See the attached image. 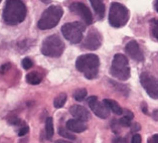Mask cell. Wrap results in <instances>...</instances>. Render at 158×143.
<instances>
[{"mask_svg": "<svg viewBox=\"0 0 158 143\" xmlns=\"http://www.w3.org/2000/svg\"><path fill=\"white\" fill-rule=\"evenodd\" d=\"M59 133H60V136H63V137H64V138L70 139V140H75V139H76V136H75L74 134L70 133L69 131H67L64 128H61V127L59 129Z\"/></svg>", "mask_w": 158, "mask_h": 143, "instance_id": "23", "label": "cell"}, {"mask_svg": "<svg viewBox=\"0 0 158 143\" xmlns=\"http://www.w3.org/2000/svg\"><path fill=\"white\" fill-rule=\"evenodd\" d=\"M106 104V106L109 108V110L113 112L114 114L116 115H122L123 113V109L120 107V105L115 101V100H111V99H105L103 101Z\"/></svg>", "mask_w": 158, "mask_h": 143, "instance_id": "16", "label": "cell"}, {"mask_svg": "<svg viewBox=\"0 0 158 143\" xmlns=\"http://www.w3.org/2000/svg\"><path fill=\"white\" fill-rule=\"evenodd\" d=\"M70 11L72 13H75L76 15L83 19L85 23L90 25L93 23V15H92L89 7L83 2H74L70 5Z\"/></svg>", "mask_w": 158, "mask_h": 143, "instance_id": "9", "label": "cell"}, {"mask_svg": "<svg viewBox=\"0 0 158 143\" xmlns=\"http://www.w3.org/2000/svg\"><path fill=\"white\" fill-rule=\"evenodd\" d=\"M70 113L74 116L76 119L81 121H88L91 119V114L86 108L81 105H73L70 108Z\"/></svg>", "mask_w": 158, "mask_h": 143, "instance_id": "13", "label": "cell"}, {"mask_svg": "<svg viewBox=\"0 0 158 143\" xmlns=\"http://www.w3.org/2000/svg\"><path fill=\"white\" fill-rule=\"evenodd\" d=\"M119 124L123 127H131V121L124 117H122L120 120H119Z\"/></svg>", "mask_w": 158, "mask_h": 143, "instance_id": "26", "label": "cell"}, {"mask_svg": "<svg viewBox=\"0 0 158 143\" xmlns=\"http://www.w3.org/2000/svg\"><path fill=\"white\" fill-rule=\"evenodd\" d=\"M85 30H86V25L81 21L65 23L61 27L64 37L72 44H79L83 40Z\"/></svg>", "mask_w": 158, "mask_h": 143, "instance_id": "7", "label": "cell"}, {"mask_svg": "<svg viewBox=\"0 0 158 143\" xmlns=\"http://www.w3.org/2000/svg\"><path fill=\"white\" fill-rule=\"evenodd\" d=\"M9 69H10V64H5L0 68V72H1L2 74H4V73H6Z\"/></svg>", "mask_w": 158, "mask_h": 143, "instance_id": "31", "label": "cell"}, {"mask_svg": "<svg viewBox=\"0 0 158 143\" xmlns=\"http://www.w3.org/2000/svg\"><path fill=\"white\" fill-rule=\"evenodd\" d=\"M19 122H20V120H19V119L16 118V117L11 118L10 120H9V123H10V124H12V125H17Z\"/></svg>", "mask_w": 158, "mask_h": 143, "instance_id": "33", "label": "cell"}, {"mask_svg": "<svg viewBox=\"0 0 158 143\" xmlns=\"http://www.w3.org/2000/svg\"><path fill=\"white\" fill-rule=\"evenodd\" d=\"M150 30H151V36L158 40V19L153 18L150 20Z\"/></svg>", "mask_w": 158, "mask_h": 143, "instance_id": "20", "label": "cell"}, {"mask_svg": "<svg viewBox=\"0 0 158 143\" xmlns=\"http://www.w3.org/2000/svg\"><path fill=\"white\" fill-rule=\"evenodd\" d=\"M45 133H47L48 139L52 138L53 133H55V130H53V122H52V117H48L47 121H45Z\"/></svg>", "mask_w": 158, "mask_h": 143, "instance_id": "18", "label": "cell"}, {"mask_svg": "<svg viewBox=\"0 0 158 143\" xmlns=\"http://www.w3.org/2000/svg\"><path fill=\"white\" fill-rule=\"evenodd\" d=\"M32 65H33V63L29 57H25V59L22 60V67H23V69H29L30 68H32Z\"/></svg>", "mask_w": 158, "mask_h": 143, "instance_id": "24", "label": "cell"}, {"mask_svg": "<svg viewBox=\"0 0 158 143\" xmlns=\"http://www.w3.org/2000/svg\"><path fill=\"white\" fill-rule=\"evenodd\" d=\"M142 142V139L141 136L139 134H134L133 137H132V140H131V143H141Z\"/></svg>", "mask_w": 158, "mask_h": 143, "instance_id": "28", "label": "cell"}, {"mask_svg": "<svg viewBox=\"0 0 158 143\" xmlns=\"http://www.w3.org/2000/svg\"><path fill=\"white\" fill-rule=\"evenodd\" d=\"M125 52L131 59L136 61H143L144 55L136 40H131L125 46Z\"/></svg>", "mask_w": 158, "mask_h": 143, "instance_id": "12", "label": "cell"}, {"mask_svg": "<svg viewBox=\"0 0 158 143\" xmlns=\"http://www.w3.org/2000/svg\"><path fill=\"white\" fill-rule=\"evenodd\" d=\"M154 7H155L156 11L158 12V0H155V1H154Z\"/></svg>", "mask_w": 158, "mask_h": 143, "instance_id": "36", "label": "cell"}, {"mask_svg": "<svg viewBox=\"0 0 158 143\" xmlns=\"http://www.w3.org/2000/svg\"><path fill=\"white\" fill-rule=\"evenodd\" d=\"M102 34L98 30L94 29L88 33V36H86L83 42V46L84 48L89 49V51H96V49H98L102 45Z\"/></svg>", "mask_w": 158, "mask_h": 143, "instance_id": "11", "label": "cell"}, {"mask_svg": "<svg viewBox=\"0 0 158 143\" xmlns=\"http://www.w3.org/2000/svg\"><path fill=\"white\" fill-rule=\"evenodd\" d=\"M129 17L130 13L126 6L118 2L112 3L109 11V22L113 27H123L128 22Z\"/></svg>", "mask_w": 158, "mask_h": 143, "instance_id": "5", "label": "cell"}, {"mask_svg": "<svg viewBox=\"0 0 158 143\" xmlns=\"http://www.w3.org/2000/svg\"><path fill=\"white\" fill-rule=\"evenodd\" d=\"M67 128L75 133H81L87 130V125L84 121L78 120V119H71L67 122Z\"/></svg>", "mask_w": 158, "mask_h": 143, "instance_id": "14", "label": "cell"}, {"mask_svg": "<svg viewBox=\"0 0 158 143\" xmlns=\"http://www.w3.org/2000/svg\"><path fill=\"white\" fill-rule=\"evenodd\" d=\"M41 76L37 72H31L26 76V82L30 85H37L41 82Z\"/></svg>", "mask_w": 158, "mask_h": 143, "instance_id": "17", "label": "cell"}, {"mask_svg": "<svg viewBox=\"0 0 158 143\" xmlns=\"http://www.w3.org/2000/svg\"><path fill=\"white\" fill-rule=\"evenodd\" d=\"M28 130H29L28 126H23L22 128L19 129V131H18V136H24L25 134H27Z\"/></svg>", "mask_w": 158, "mask_h": 143, "instance_id": "27", "label": "cell"}, {"mask_svg": "<svg viewBox=\"0 0 158 143\" xmlns=\"http://www.w3.org/2000/svg\"><path fill=\"white\" fill-rule=\"evenodd\" d=\"M1 1H2V0H0V3H1Z\"/></svg>", "mask_w": 158, "mask_h": 143, "instance_id": "39", "label": "cell"}, {"mask_svg": "<svg viewBox=\"0 0 158 143\" xmlns=\"http://www.w3.org/2000/svg\"><path fill=\"white\" fill-rule=\"evenodd\" d=\"M87 102L90 106L91 110L94 112V113L98 116V117L102 118V119H106L110 116V110L109 108L106 106L105 103L100 102L97 97L95 96H92V97H89Z\"/></svg>", "mask_w": 158, "mask_h": 143, "instance_id": "10", "label": "cell"}, {"mask_svg": "<svg viewBox=\"0 0 158 143\" xmlns=\"http://www.w3.org/2000/svg\"><path fill=\"white\" fill-rule=\"evenodd\" d=\"M55 143H72L70 141H65V140H56Z\"/></svg>", "mask_w": 158, "mask_h": 143, "instance_id": "37", "label": "cell"}, {"mask_svg": "<svg viewBox=\"0 0 158 143\" xmlns=\"http://www.w3.org/2000/svg\"><path fill=\"white\" fill-rule=\"evenodd\" d=\"M122 115H123V117L126 118V119H128V120H130V121L134 118V114L130 110H128V109H124V110H123Z\"/></svg>", "mask_w": 158, "mask_h": 143, "instance_id": "25", "label": "cell"}, {"mask_svg": "<svg viewBox=\"0 0 158 143\" xmlns=\"http://www.w3.org/2000/svg\"><path fill=\"white\" fill-rule=\"evenodd\" d=\"M110 74L112 77L120 81H126L130 78V68L128 60L124 55L116 53L110 67Z\"/></svg>", "mask_w": 158, "mask_h": 143, "instance_id": "4", "label": "cell"}, {"mask_svg": "<svg viewBox=\"0 0 158 143\" xmlns=\"http://www.w3.org/2000/svg\"><path fill=\"white\" fill-rule=\"evenodd\" d=\"M40 1H42L44 3H45V4H48V3L52 2V0H40Z\"/></svg>", "mask_w": 158, "mask_h": 143, "instance_id": "38", "label": "cell"}, {"mask_svg": "<svg viewBox=\"0 0 158 143\" xmlns=\"http://www.w3.org/2000/svg\"><path fill=\"white\" fill-rule=\"evenodd\" d=\"M27 9L22 0H7L3 10V21L7 25H16L24 20Z\"/></svg>", "mask_w": 158, "mask_h": 143, "instance_id": "1", "label": "cell"}, {"mask_svg": "<svg viewBox=\"0 0 158 143\" xmlns=\"http://www.w3.org/2000/svg\"><path fill=\"white\" fill-rule=\"evenodd\" d=\"M141 109H142V112H143L144 114H148V110H147V105H146V103H142L141 104Z\"/></svg>", "mask_w": 158, "mask_h": 143, "instance_id": "34", "label": "cell"}, {"mask_svg": "<svg viewBox=\"0 0 158 143\" xmlns=\"http://www.w3.org/2000/svg\"><path fill=\"white\" fill-rule=\"evenodd\" d=\"M92 7L97 15L98 19H103L105 16V4H104V0H90Z\"/></svg>", "mask_w": 158, "mask_h": 143, "instance_id": "15", "label": "cell"}, {"mask_svg": "<svg viewBox=\"0 0 158 143\" xmlns=\"http://www.w3.org/2000/svg\"><path fill=\"white\" fill-rule=\"evenodd\" d=\"M100 67L99 57L88 53V55L80 56L76 61V68L79 72L83 73L87 79L92 80L95 79L98 75Z\"/></svg>", "mask_w": 158, "mask_h": 143, "instance_id": "2", "label": "cell"}, {"mask_svg": "<svg viewBox=\"0 0 158 143\" xmlns=\"http://www.w3.org/2000/svg\"><path fill=\"white\" fill-rule=\"evenodd\" d=\"M63 14L64 10L60 5H51L44 11L40 19L38 20V28L41 30H48L53 28L60 22Z\"/></svg>", "mask_w": 158, "mask_h": 143, "instance_id": "3", "label": "cell"}, {"mask_svg": "<svg viewBox=\"0 0 158 143\" xmlns=\"http://www.w3.org/2000/svg\"><path fill=\"white\" fill-rule=\"evenodd\" d=\"M148 143H158V134H154L148 140Z\"/></svg>", "mask_w": 158, "mask_h": 143, "instance_id": "32", "label": "cell"}, {"mask_svg": "<svg viewBox=\"0 0 158 143\" xmlns=\"http://www.w3.org/2000/svg\"><path fill=\"white\" fill-rule=\"evenodd\" d=\"M87 90L86 89H79V90H77L75 93H74V98L76 101H83V100L87 97Z\"/></svg>", "mask_w": 158, "mask_h": 143, "instance_id": "22", "label": "cell"}, {"mask_svg": "<svg viewBox=\"0 0 158 143\" xmlns=\"http://www.w3.org/2000/svg\"><path fill=\"white\" fill-rule=\"evenodd\" d=\"M65 102H67V95L64 93H60L53 101V106L56 108H61L65 104Z\"/></svg>", "mask_w": 158, "mask_h": 143, "instance_id": "19", "label": "cell"}, {"mask_svg": "<svg viewBox=\"0 0 158 143\" xmlns=\"http://www.w3.org/2000/svg\"><path fill=\"white\" fill-rule=\"evenodd\" d=\"M140 83L150 97L158 99V79L148 73H143L140 76Z\"/></svg>", "mask_w": 158, "mask_h": 143, "instance_id": "8", "label": "cell"}, {"mask_svg": "<svg viewBox=\"0 0 158 143\" xmlns=\"http://www.w3.org/2000/svg\"><path fill=\"white\" fill-rule=\"evenodd\" d=\"M140 129H141L140 124H138V123H135V124H133L132 126H131V131H132L133 133L137 132V131H139Z\"/></svg>", "mask_w": 158, "mask_h": 143, "instance_id": "30", "label": "cell"}, {"mask_svg": "<svg viewBox=\"0 0 158 143\" xmlns=\"http://www.w3.org/2000/svg\"><path fill=\"white\" fill-rule=\"evenodd\" d=\"M152 117H153L154 120L158 121V110H154V111H153V113H152Z\"/></svg>", "mask_w": 158, "mask_h": 143, "instance_id": "35", "label": "cell"}, {"mask_svg": "<svg viewBox=\"0 0 158 143\" xmlns=\"http://www.w3.org/2000/svg\"><path fill=\"white\" fill-rule=\"evenodd\" d=\"M64 51V41L56 34H52V36H48L44 40V42H42L41 53L47 57H59L63 55Z\"/></svg>", "mask_w": 158, "mask_h": 143, "instance_id": "6", "label": "cell"}, {"mask_svg": "<svg viewBox=\"0 0 158 143\" xmlns=\"http://www.w3.org/2000/svg\"><path fill=\"white\" fill-rule=\"evenodd\" d=\"M110 83H111V85H113V87L115 89H117L118 92L122 93V94L124 95V96H128L129 95L128 94L129 90L127 89V87L125 86V85H122V84L118 83V82H115V81H110Z\"/></svg>", "mask_w": 158, "mask_h": 143, "instance_id": "21", "label": "cell"}, {"mask_svg": "<svg viewBox=\"0 0 158 143\" xmlns=\"http://www.w3.org/2000/svg\"><path fill=\"white\" fill-rule=\"evenodd\" d=\"M112 143H128V142H127V139L124 137H116L112 140Z\"/></svg>", "mask_w": 158, "mask_h": 143, "instance_id": "29", "label": "cell"}]
</instances>
